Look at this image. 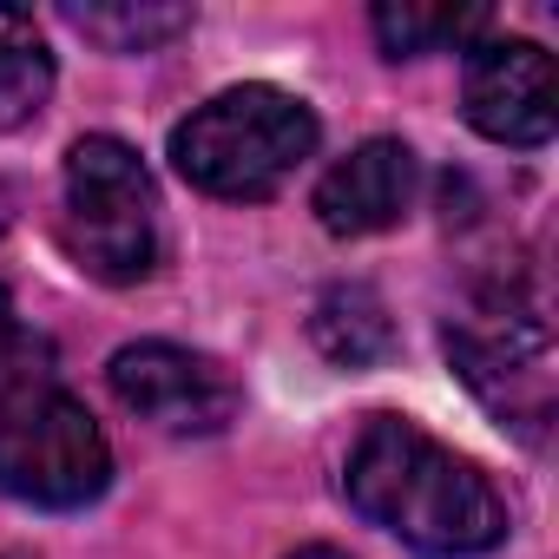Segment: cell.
I'll return each mask as SVG.
<instances>
[{
	"label": "cell",
	"instance_id": "8fae6325",
	"mask_svg": "<svg viewBox=\"0 0 559 559\" xmlns=\"http://www.w3.org/2000/svg\"><path fill=\"white\" fill-rule=\"evenodd\" d=\"M67 27L86 34L106 53H158L165 40L191 34V8H158V0H119V8H67Z\"/></svg>",
	"mask_w": 559,
	"mask_h": 559
},
{
	"label": "cell",
	"instance_id": "6da1fadb",
	"mask_svg": "<svg viewBox=\"0 0 559 559\" xmlns=\"http://www.w3.org/2000/svg\"><path fill=\"white\" fill-rule=\"evenodd\" d=\"M349 507L421 559H480L507 539V500L480 461L402 415H376L343 467Z\"/></svg>",
	"mask_w": 559,
	"mask_h": 559
},
{
	"label": "cell",
	"instance_id": "7a4b0ae2",
	"mask_svg": "<svg viewBox=\"0 0 559 559\" xmlns=\"http://www.w3.org/2000/svg\"><path fill=\"white\" fill-rule=\"evenodd\" d=\"M317 112L284 86H230L171 132V165L211 198H270L317 152Z\"/></svg>",
	"mask_w": 559,
	"mask_h": 559
},
{
	"label": "cell",
	"instance_id": "4fadbf2b",
	"mask_svg": "<svg viewBox=\"0 0 559 559\" xmlns=\"http://www.w3.org/2000/svg\"><path fill=\"white\" fill-rule=\"evenodd\" d=\"M27 356H40V343H27V330L14 323V297L0 290V382H14V376H34V369H21Z\"/></svg>",
	"mask_w": 559,
	"mask_h": 559
},
{
	"label": "cell",
	"instance_id": "52a82bcc",
	"mask_svg": "<svg viewBox=\"0 0 559 559\" xmlns=\"http://www.w3.org/2000/svg\"><path fill=\"white\" fill-rule=\"evenodd\" d=\"M461 106H467V126L480 139H493V145H546L552 126H559L546 47L507 40V34L474 40L467 47V80H461Z\"/></svg>",
	"mask_w": 559,
	"mask_h": 559
},
{
	"label": "cell",
	"instance_id": "7c38bea8",
	"mask_svg": "<svg viewBox=\"0 0 559 559\" xmlns=\"http://www.w3.org/2000/svg\"><path fill=\"white\" fill-rule=\"evenodd\" d=\"M369 27L389 60H415V53H441V47H474L487 34V14L480 8H376Z\"/></svg>",
	"mask_w": 559,
	"mask_h": 559
},
{
	"label": "cell",
	"instance_id": "8992f818",
	"mask_svg": "<svg viewBox=\"0 0 559 559\" xmlns=\"http://www.w3.org/2000/svg\"><path fill=\"white\" fill-rule=\"evenodd\" d=\"M112 395L158 435H224L237 421V376L185 343H126L106 369Z\"/></svg>",
	"mask_w": 559,
	"mask_h": 559
},
{
	"label": "cell",
	"instance_id": "277c9868",
	"mask_svg": "<svg viewBox=\"0 0 559 559\" xmlns=\"http://www.w3.org/2000/svg\"><path fill=\"white\" fill-rule=\"evenodd\" d=\"M67 250L99 284H139L158 263L152 171L112 132H86L67 152Z\"/></svg>",
	"mask_w": 559,
	"mask_h": 559
},
{
	"label": "cell",
	"instance_id": "5b68a950",
	"mask_svg": "<svg viewBox=\"0 0 559 559\" xmlns=\"http://www.w3.org/2000/svg\"><path fill=\"white\" fill-rule=\"evenodd\" d=\"M448 356L461 382L526 441H539L552 415V343H546V304L526 290L480 297L467 317L448 323Z\"/></svg>",
	"mask_w": 559,
	"mask_h": 559
},
{
	"label": "cell",
	"instance_id": "9c48e42d",
	"mask_svg": "<svg viewBox=\"0 0 559 559\" xmlns=\"http://www.w3.org/2000/svg\"><path fill=\"white\" fill-rule=\"evenodd\" d=\"M310 336H317V349H323L330 362H343V369H369V362H382V356L395 349V323H389V310H382V297H376L369 284H336V290H323V304H317V317H310Z\"/></svg>",
	"mask_w": 559,
	"mask_h": 559
},
{
	"label": "cell",
	"instance_id": "5bb4252c",
	"mask_svg": "<svg viewBox=\"0 0 559 559\" xmlns=\"http://www.w3.org/2000/svg\"><path fill=\"white\" fill-rule=\"evenodd\" d=\"M297 559H349V552H336V546H304Z\"/></svg>",
	"mask_w": 559,
	"mask_h": 559
},
{
	"label": "cell",
	"instance_id": "9a60e30c",
	"mask_svg": "<svg viewBox=\"0 0 559 559\" xmlns=\"http://www.w3.org/2000/svg\"><path fill=\"white\" fill-rule=\"evenodd\" d=\"M0 559H34V552H0Z\"/></svg>",
	"mask_w": 559,
	"mask_h": 559
},
{
	"label": "cell",
	"instance_id": "30bf717a",
	"mask_svg": "<svg viewBox=\"0 0 559 559\" xmlns=\"http://www.w3.org/2000/svg\"><path fill=\"white\" fill-rule=\"evenodd\" d=\"M47 93H53V60H47L34 21L0 8V132L27 126L47 106Z\"/></svg>",
	"mask_w": 559,
	"mask_h": 559
},
{
	"label": "cell",
	"instance_id": "ba28073f",
	"mask_svg": "<svg viewBox=\"0 0 559 559\" xmlns=\"http://www.w3.org/2000/svg\"><path fill=\"white\" fill-rule=\"evenodd\" d=\"M421 185V165L402 139H369L349 158H336L317 185V217L330 237H376L408 217Z\"/></svg>",
	"mask_w": 559,
	"mask_h": 559
},
{
	"label": "cell",
	"instance_id": "3957f363",
	"mask_svg": "<svg viewBox=\"0 0 559 559\" xmlns=\"http://www.w3.org/2000/svg\"><path fill=\"white\" fill-rule=\"evenodd\" d=\"M112 487V448L86 402L53 389L40 369L0 382V493L47 513H73Z\"/></svg>",
	"mask_w": 559,
	"mask_h": 559
}]
</instances>
